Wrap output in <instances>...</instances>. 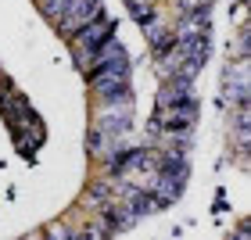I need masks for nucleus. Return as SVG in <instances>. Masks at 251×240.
I'll list each match as a JSON object with an SVG mask.
<instances>
[{
	"label": "nucleus",
	"instance_id": "1a4fd4ad",
	"mask_svg": "<svg viewBox=\"0 0 251 240\" xmlns=\"http://www.w3.org/2000/svg\"><path fill=\"white\" fill-rule=\"evenodd\" d=\"M129 11H133V18L140 22V25H144L147 18H154V11L147 7V4H140V0H129Z\"/></svg>",
	"mask_w": 251,
	"mask_h": 240
},
{
	"label": "nucleus",
	"instance_id": "9d476101",
	"mask_svg": "<svg viewBox=\"0 0 251 240\" xmlns=\"http://www.w3.org/2000/svg\"><path fill=\"white\" fill-rule=\"evenodd\" d=\"M90 204H104V208H108V204H111L108 187H94V190H90Z\"/></svg>",
	"mask_w": 251,
	"mask_h": 240
},
{
	"label": "nucleus",
	"instance_id": "20e7f679",
	"mask_svg": "<svg viewBox=\"0 0 251 240\" xmlns=\"http://www.w3.org/2000/svg\"><path fill=\"white\" fill-rule=\"evenodd\" d=\"M126 208H129L133 215H151L158 212V201H154V193H147V190H136V187H126Z\"/></svg>",
	"mask_w": 251,
	"mask_h": 240
},
{
	"label": "nucleus",
	"instance_id": "39448f33",
	"mask_svg": "<svg viewBox=\"0 0 251 240\" xmlns=\"http://www.w3.org/2000/svg\"><path fill=\"white\" fill-rule=\"evenodd\" d=\"M190 83H194V79H187V75L176 72V75L162 86V94H158V108L173 104V100H179V97H190Z\"/></svg>",
	"mask_w": 251,
	"mask_h": 240
},
{
	"label": "nucleus",
	"instance_id": "f257e3e1",
	"mask_svg": "<svg viewBox=\"0 0 251 240\" xmlns=\"http://www.w3.org/2000/svg\"><path fill=\"white\" fill-rule=\"evenodd\" d=\"M100 11V0H65V11H61V36H68L72 40L79 29L86 25L90 18H94Z\"/></svg>",
	"mask_w": 251,
	"mask_h": 240
},
{
	"label": "nucleus",
	"instance_id": "6e6552de",
	"mask_svg": "<svg viewBox=\"0 0 251 240\" xmlns=\"http://www.w3.org/2000/svg\"><path fill=\"white\" fill-rule=\"evenodd\" d=\"M144 32H147V40H151L154 47H158V43H162V40L169 36V29H165L158 18H147V22H144Z\"/></svg>",
	"mask_w": 251,
	"mask_h": 240
},
{
	"label": "nucleus",
	"instance_id": "f03ea898",
	"mask_svg": "<svg viewBox=\"0 0 251 240\" xmlns=\"http://www.w3.org/2000/svg\"><path fill=\"white\" fill-rule=\"evenodd\" d=\"M90 83H94V90L104 100H115V104H129V100H133L129 75H108V72H100V75H90Z\"/></svg>",
	"mask_w": 251,
	"mask_h": 240
},
{
	"label": "nucleus",
	"instance_id": "7ed1b4c3",
	"mask_svg": "<svg viewBox=\"0 0 251 240\" xmlns=\"http://www.w3.org/2000/svg\"><path fill=\"white\" fill-rule=\"evenodd\" d=\"M158 176H173V179H190V158L183 151H165L158 162Z\"/></svg>",
	"mask_w": 251,
	"mask_h": 240
},
{
	"label": "nucleus",
	"instance_id": "0eeeda50",
	"mask_svg": "<svg viewBox=\"0 0 251 240\" xmlns=\"http://www.w3.org/2000/svg\"><path fill=\"white\" fill-rule=\"evenodd\" d=\"M100 125H104V133H108V136H126V133L133 129V111H126V108H111Z\"/></svg>",
	"mask_w": 251,
	"mask_h": 240
},
{
	"label": "nucleus",
	"instance_id": "423d86ee",
	"mask_svg": "<svg viewBox=\"0 0 251 240\" xmlns=\"http://www.w3.org/2000/svg\"><path fill=\"white\" fill-rule=\"evenodd\" d=\"M183 187H187L183 179H173V176H158V187H154V201H158V208H165V204L179 201Z\"/></svg>",
	"mask_w": 251,
	"mask_h": 240
}]
</instances>
